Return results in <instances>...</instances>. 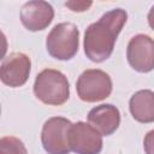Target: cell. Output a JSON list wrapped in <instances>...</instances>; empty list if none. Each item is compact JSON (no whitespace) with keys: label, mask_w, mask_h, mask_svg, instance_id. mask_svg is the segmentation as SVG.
<instances>
[{"label":"cell","mask_w":154,"mask_h":154,"mask_svg":"<svg viewBox=\"0 0 154 154\" xmlns=\"http://www.w3.org/2000/svg\"><path fill=\"white\" fill-rule=\"evenodd\" d=\"M79 31L73 23H59L53 26L46 38L48 54L58 60H70L78 52Z\"/></svg>","instance_id":"3957f363"},{"label":"cell","mask_w":154,"mask_h":154,"mask_svg":"<svg viewBox=\"0 0 154 154\" xmlns=\"http://www.w3.org/2000/svg\"><path fill=\"white\" fill-rule=\"evenodd\" d=\"M53 18V6L47 1H28L20 10V22L29 31H40L46 29L52 23Z\"/></svg>","instance_id":"9c48e42d"},{"label":"cell","mask_w":154,"mask_h":154,"mask_svg":"<svg viewBox=\"0 0 154 154\" xmlns=\"http://www.w3.org/2000/svg\"><path fill=\"white\" fill-rule=\"evenodd\" d=\"M91 5H93L91 1H76V0H72V1H66L65 2V6L67 8H70L71 11H73V12H84Z\"/></svg>","instance_id":"4fadbf2b"},{"label":"cell","mask_w":154,"mask_h":154,"mask_svg":"<svg viewBox=\"0 0 154 154\" xmlns=\"http://www.w3.org/2000/svg\"><path fill=\"white\" fill-rule=\"evenodd\" d=\"M88 123L102 136H109L120 125V112L111 103H102L91 108L87 116Z\"/></svg>","instance_id":"30bf717a"},{"label":"cell","mask_w":154,"mask_h":154,"mask_svg":"<svg viewBox=\"0 0 154 154\" xmlns=\"http://www.w3.org/2000/svg\"><path fill=\"white\" fill-rule=\"evenodd\" d=\"M77 95L82 101L97 102L108 97L112 93V79L102 70L89 69L81 73L76 82Z\"/></svg>","instance_id":"277c9868"},{"label":"cell","mask_w":154,"mask_h":154,"mask_svg":"<svg viewBox=\"0 0 154 154\" xmlns=\"http://www.w3.org/2000/svg\"><path fill=\"white\" fill-rule=\"evenodd\" d=\"M31 70L30 58L22 53L14 52L8 54L1 63L0 78L1 82L11 88L22 87L26 83Z\"/></svg>","instance_id":"ba28073f"},{"label":"cell","mask_w":154,"mask_h":154,"mask_svg":"<svg viewBox=\"0 0 154 154\" xmlns=\"http://www.w3.org/2000/svg\"><path fill=\"white\" fill-rule=\"evenodd\" d=\"M143 148H144L146 154H154V130H150L144 136Z\"/></svg>","instance_id":"5bb4252c"},{"label":"cell","mask_w":154,"mask_h":154,"mask_svg":"<svg viewBox=\"0 0 154 154\" xmlns=\"http://www.w3.org/2000/svg\"><path fill=\"white\" fill-rule=\"evenodd\" d=\"M147 19H148V24H149V26L154 30V5H153V6H152V8L149 10Z\"/></svg>","instance_id":"9a60e30c"},{"label":"cell","mask_w":154,"mask_h":154,"mask_svg":"<svg viewBox=\"0 0 154 154\" xmlns=\"http://www.w3.org/2000/svg\"><path fill=\"white\" fill-rule=\"evenodd\" d=\"M0 154H28V150L19 138L5 136L0 140Z\"/></svg>","instance_id":"7c38bea8"},{"label":"cell","mask_w":154,"mask_h":154,"mask_svg":"<svg viewBox=\"0 0 154 154\" xmlns=\"http://www.w3.org/2000/svg\"><path fill=\"white\" fill-rule=\"evenodd\" d=\"M34 94L46 105L60 106L70 96V84L63 72L54 69H45L35 78Z\"/></svg>","instance_id":"7a4b0ae2"},{"label":"cell","mask_w":154,"mask_h":154,"mask_svg":"<svg viewBox=\"0 0 154 154\" xmlns=\"http://www.w3.org/2000/svg\"><path fill=\"white\" fill-rule=\"evenodd\" d=\"M126 58L135 71L150 72L154 69V40L144 34L135 35L128 43Z\"/></svg>","instance_id":"52a82bcc"},{"label":"cell","mask_w":154,"mask_h":154,"mask_svg":"<svg viewBox=\"0 0 154 154\" xmlns=\"http://www.w3.org/2000/svg\"><path fill=\"white\" fill-rule=\"evenodd\" d=\"M129 109L132 118L140 123L154 122V91L142 89L136 91L129 101Z\"/></svg>","instance_id":"8fae6325"},{"label":"cell","mask_w":154,"mask_h":154,"mask_svg":"<svg viewBox=\"0 0 154 154\" xmlns=\"http://www.w3.org/2000/svg\"><path fill=\"white\" fill-rule=\"evenodd\" d=\"M72 123L64 117H52L45 122L41 131V143L48 154H69V131Z\"/></svg>","instance_id":"5b68a950"},{"label":"cell","mask_w":154,"mask_h":154,"mask_svg":"<svg viewBox=\"0 0 154 154\" xmlns=\"http://www.w3.org/2000/svg\"><path fill=\"white\" fill-rule=\"evenodd\" d=\"M126 19L128 14L125 10L114 8L102 14L97 22L87 28L83 48L89 60L102 63L111 57L117 37L125 25Z\"/></svg>","instance_id":"6da1fadb"},{"label":"cell","mask_w":154,"mask_h":154,"mask_svg":"<svg viewBox=\"0 0 154 154\" xmlns=\"http://www.w3.org/2000/svg\"><path fill=\"white\" fill-rule=\"evenodd\" d=\"M69 144L76 154H99L102 150V135L89 123L77 122L69 131Z\"/></svg>","instance_id":"8992f818"}]
</instances>
